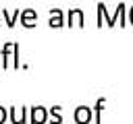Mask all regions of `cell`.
<instances>
[{
  "label": "cell",
  "instance_id": "obj_5",
  "mask_svg": "<svg viewBox=\"0 0 133 124\" xmlns=\"http://www.w3.org/2000/svg\"><path fill=\"white\" fill-rule=\"evenodd\" d=\"M48 25H50V27H54V29H58V27H62V25H64L62 10H60V8H50V21H48Z\"/></svg>",
  "mask_w": 133,
  "mask_h": 124
},
{
  "label": "cell",
  "instance_id": "obj_10",
  "mask_svg": "<svg viewBox=\"0 0 133 124\" xmlns=\"http://www.w3.org/2000/svg\"><path fill=\"white\" fill-rule=\"evenodd\" d=\"M12 66L19 68L21 62H19V43H12Z\"/></svg>",
  "mask_w": 133,
  "mask_h": 124
},
{
  "label": "cell",
  "instance_id": "obj_3",
  "mask_svg": "<svg viewBox=\"0 0 133 124\" xmlns=\"http://www.w3.org/2000/svg\"><path fill=\"white\" fill-rule=\"evenodd\" d=\"M48 120V110L42 105H33L31 107V124H44Z\"/></svg>",
  "mask_w": 133,
  "mask_h": 124
},
{
  "label": "cell",
  "instance_id": "obj_4",
  "mask_svg": "<svg viewBox=\"0 0 133 124\" xmlns=\"http://www.w3.org/2000/svg\"><path fill=\"white\" fill-rule=\"evenodd\" d=\"M75 23H77V27H83V10L81 8H71L69 10V21H66V25L69 27H75Z\"/></svg>",
  "mask_w": 133,
  "mask_h": 124
},
{
  "label": "cell",
  "instance_id": "obj_11",
  "mask_svg": "<svg viewBox=\"0 0 133 124\" xmlns=\"http://www.w3.org/2000/svg\"><path fill=\"white\" fill-rule=\"evenodd\" d=\"M104 97L102 99H98V103H96V124H100V112H102V105H104Z\"/></svg>",
  "mask_w": 133,
  "mask_h": 124
},
{
  "label": "cell",
  "instance_id": "obj_9",
  "mask_svg": "<svg viewBox=\"0 0 133 124\" xmlns=\"http://www.w3.org/2000/svg\"><path fill=\"white\" fill-rule=\"evenodd\" d=\"M50 114H52V124H62V116H60V105H54V107H50Z\"/></svg>",
  "mask_w": 133,
  "mask_h": 124
},
{
  "label": "cell",
  "instance_id": "obj_13",
  "mask_svg": "<svg viewBox=\"0 0 133 124\" xmlns=\"http://www.w3.org/2000/svg\"><path fill=\"white\" fill-rule=\"evenodd\" d=\"M0 14H2V10H0Z\"/></svg>",
  "mask_w": 133,
  "mask_h": 124
},
{
  "label": "cell",
  "instance_id": "obj_12",
  "mask_svg": "<svg viewBox=\"0 0 133 124\" xmlns=\"http://www.w3.org/2000/svg\"><path fill=\"white\" fill-rule=\"evenodd\" d=\"M6 116H8V112H6V107H2V105H0V124H2L4 120H6Z\"/></svg>",
  "mask_w": 133,
  "mask_h": 124
},
{
  "label": "cell",
  "instance_id": "obj_2",
  "mask_svg": "<svg viewBox=\"0 0 133 124\" xmlns=\"http://www.w3.org/2000/svg\"><path fill=\"white\" fill-rule=\"evenodd\" d=\"M35 21H37V12H35L33 8L21 10V25H23V27L31 29V27H35Z\"/></svg>",
  "mask_w": 133,
  "mask_h": 124
},
{
  "label": "cell",
  "instance_id": "obj_6",
  "mask_svg": "<svg viewBox=\"0 0 133 124\" xmlns=\"http://www.w3.org/2000/svg\"><path fill=\"white\" fill-rule=\"evenodd\" d=\"M10 120H12V124H25L27 107H19V112H17V107H10Z\"/></svg>",
  "mask_w": 133,
  "mask_h": 124
},
{
  "label": "cell",
  "instance_id": "obj_1",
  "mask_svg": "<svg viewBox=\"0 0 133 124\" xmlns=\"http://www.w3.org/2000/svg\"><path fill=\"white\" fill-rule=\"evenodd\" d=\"M91 118H94V114H91V110L87 105H79L75 110V122L77 124H89Z\"/></svg>",
  "mask_w": 133,
  "mask_h": 124
},
{
  "label": "cell",
  "instance_id": "obj_8",
  "mask_svg": "<svg viewBox=\"0 0 133 124\" xmlns=\"http://www.w3.org/2000/svg\"><path fill=\"white\" fill-rule=\"evenodd\" d=\"M12 50V43L10 41H6L4 45H2V66L4 68H8V52Z\"/></svg>",
  "mask_w": 133,
  "mask_h": 124
},
{
  "label": "cell",
  "instance_id": "obj_7",
  "mask_svg": "<svg viewBox=\"0 0 133 124\" xmlns=\"http://www.w3.org/2000/svg\"><path fill=\"white\" fill-rule=\"evenodd\" d=\"M2 14H4V19H6V25H8V27H15V21H17V17H21V10H15L12 14H10L8 10H2Z\"/></svg>",
  "mask_w": 133,
  "mask_h": 124
}]
</instances>
